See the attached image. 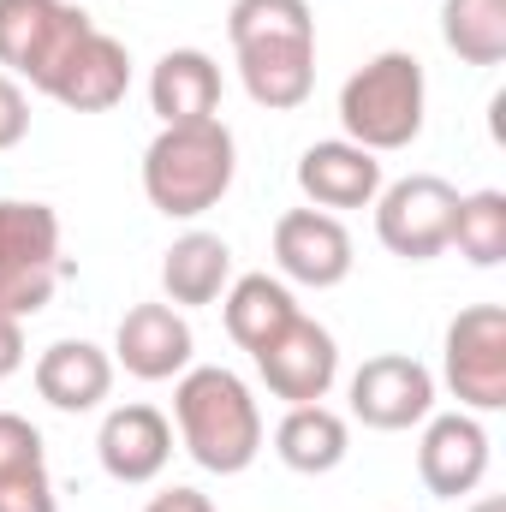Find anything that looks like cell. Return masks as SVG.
Segmentation results:
<instances>
[{"mask_svg":"<svg viewBox=\"0 0 506 512\" xmlns=\"http://www.w3.org/2000/svg\"><path fill=\"white\" fill-rule=\"evenodd\" d=\"M173 423L185 453L215 471V477H239L251 471L262 453V411L245 376H233L227 364H197L173 387Z\"/></svg>","mask_w":506,"mask_h":512,"instance_id":"6da1fadb","label":"cell"},{"mask_svg":"<svg viewBox=\"0 0 506 512\" xmlns=\"http://www.w3.org/2000/svg\"><path fill=\"white\" fill-rule=\"evenodd\" d=\"M239 173V143L221 120L197 126H161L155 143L143 149V197L167 221H197L209 215Z\"/></svg>","mask_w":506,"mask_h":512,"instance_id":"7a4b0ae2","label":"cell"},{"mask_svg":"<svg viewBox=\"0 0 506 512\" xmlns=\"http://www.w3.org/2000/svg\"><path fill=\"white\" fill-rule=\"evenodd\" d=\"M423 108H429V84H423V60L405 48H387L376 60H364L346 84H340V126L346 143L393 155L411 149L423 137Z\"/></svg>","mask_w":506,"mask_h":512,"instance_id":"3957f363","label":"cell"},{"mask_svg":"<svg viewBox=\"0 0 506 512\" xmlns=\"http://www.w3.org/2000/svg\"><path fill=\"white\" fill-rule=\"evenodd\" d=\"M60 274H66L60 215L48 203L6 197L0 203V310L18 316V322L36 316V310H48Z\"/></svg>","mask_w":506,"mask_h":512,"instance_id":"277c9868","label":"cell"},{"mask_svg":"<svg viewBox=\"0 0 506 512\" xmlns=\"http://www.w3.org/2000/svg\"><path fill=\"white\" fill-rule=\"evenodd\" d=\"M376 209V239L399 262H429V256L453 251V215H459V191L441 173H411L381 185Z\"/></svg>","mask_w":506,"mask_h":512,"instance_id":"5b68a950","label":"cell"},{"mask_svg":"<svg viewBox=\"0 0 506 512\" xmlns=\"http://www.w3.org/2000/svg\"><path fill=\"white\" fill-rule=\"evenodd\" d=\"M90 24L96 18L72 0H0V72L42 90Z\"/></svg>","mask_w":506,"mask_h":512,"instance_id":"8992f818","label":"cell"},{"mask_svg":"<svg viewBox=\"0 0 506 512\" xmlns=\"http://www.w3.org/2000/svg\"><path fill=\"white\" fill-rule=\"evenodd\" d=\"M441 376L465 411H501L506 405V310L471 304L447 322L441 340Z\"/></svg>","mask_w":506,"mask_h":512,"instance_id":"52a82bcc","label":"cell"},{"mask_svg":"<svg viewBox=\"0 0 506 512\" xmlns=\"http://www.w3.org/2000/svg\"><path fill=\"white\" fill-rule=\"evenodd\" d=\"M256 358V376L262 387L274 393V399H286V405H316V399H328V387L340 382V346H334V334L316 322V316H292Z\"/></svg>","mask_w":506,"mask_h":512,"instance_id":"ba28073f","label":"cell"},{"mask_svg":"<svg viewBox=\"0 0 506 512\" xmlns=\"http://www.w3.org/2000/svg\"><path fill=\"white\" fill-rule=\"evenodd\" d=\"M352 417L364 429H381V435L417 429L423 417H435V376L411 352L364 358L358 376H352Z\"/></svg>","mask_w":506,"mask_h":512,"instance_id":"9c48e42d","label":"cell"},{"mask_svg":"<svg viewBox=\"0 0 506 512\" xmlns=\"http://www.w3.org/2000/svg\"><path fill=\"white\" fill-rule=\"evenodd\" d=\"M352 233L340 215L328 209H286L274 221V268L280 280L292 286H310V292H328L352 274Z\"/></svg>","mask_w":506,"mask_h":512,"instance_id":"30bf717a","label":"cell"},{"mask_svg":"<svg viewBox=\"0 0 506 512\" xmlns=\"http://www.w3.org/2000/svg\"><path fill=\"white\" fill-rule=\"evenodd\" d=\"M131 90V54L120 36H108V30H84L72 48H66V60L48 72V84H42V96H54L60 108H72V114H108V108H120Z\"/></svg>","mask_w":506,"mask_h":512,"instance_id":"8fae6325","label":"cell"},{"mask_svg":"<svg viewBox=\"0 0 506 512\" xmlns=\"http://www.w3.org/2000/svg\"><path fill=\"white\" fill-rule=\"evenodd\" d=\"M417 477L435 501H459L477 495L489 477V429L471 411H441L423 417V441H417Z\"/></svg>","mask_w":506,"mask_h":512,"instance_id":"7c38bea8","label":"cell"},{"mask_svg":"<svg viewBox=\"0 0 506 512\" xmlns=\"http://www.w3.org/2000/svg\"><path fill=\"white\" fill-rule=\"evenodd\" d=\"M191 322L185 310L173 304H131L120 316V334H114V370H126L137 382H173L191 370Z\"/></svg>","mask_w":506,"mask_h":512,"instance_id":"4fadbf2b","label":"cell"},{"mask_svg":"<svg viewBox=\"0 0 506 512\" xmlns=\"http://www.w3.org/2000/svg\"><path fill=\"white\" fill-rule=\"evenodd\" d=\"M96 459H102V471H108L114 483L143 489V483H155V477L167 471V459H173V423H167L155 405H143V399L114 405V411L102 417Z\"/></svg>","mask_w":506,"mask_h":512,"instance_id":"5bb4252c","label":"cell"},{"mask_svg":"<svg viewBox=\"0 0 506 512\" xmlns=\"http://www.w3.org/2000/svg\"><path fill=\"white\" fill-rule=\"evenodd\" d=\"M298 191L310 197V209H370L381 197V155L346 143V137H328V143H310L298 155Z\"/></svg>","mask_w":506,"mask_h":512,"instance_id":"9a60e30c","label":"cell"},{"mask_svg":"<svg viewBox=\"0 0 506 512\" xmlns=\"http://www.w3.org/2000/svg\"><path fill=\"white\" fill-rule=\"evenodd\" d=\"M149 108L161 126H197L221 114V66L203 48H167L149 72Z\"/></svg>","mask_w":506,"mask_h":512,"instance_id":"2e32d148","label":"cell"},{"mask_svg":"<svg viewBox=\"0 0 506 512\" xmlns=\"http://www.w3.org/2000/svg\"><path fill=\"white\" fill-rule=\"evenodd\" d=\"M36 393L54 411H96L114 393V352H102L96 340H54L36 358Z\"/></svg>","mask_w":506,"mask_h":512,"instance_id":"e0dca14e","label":"cell"},{"mask_svg":"<svg viewBox=\"0 0 506 512\" xmlns=\"http://www.w3.org/2000/svg\"><path fill=\"white\" fill-rule=\"evenodd\" d=\"M239 78L245 96L268 114H292L310 102L316 90V42H262V48H239Z\"/></svg>","mask_w":506,"mask_h":512,"instance_id":"ac0fdd59","label":"cell"},{"mask_svg":"<svg viewBox=\"0 0 506 512\" xmlns=\"http://www.w3.org/2000/svg\"><path fill=\"white\" fill-rule=\"evenodd\" d=\"M274 453H280V465L286 471H298V477H328V471H340L346 465V453H352V429H346V417L334 411V405H286V417H280V429H274Z\"/></svg>","mask_w":506,"mask_h":512,"instance_id":"d6986e66","label":"cell"},{"mask_svg":"<svg viewBox=\"0 0 506 512\" xmlns=\"http://www.w3.org/2000/svg\"><path fill=\"white\" fill-rule=\"evenodd\" d=\"M227 286H233V245L221 233H185V239L167 245V256H161V292H167L173 310L215 304Z\"/></svg>","mask_w":506,"mask_h":512,"instance_id":"ffe728a7","label":"cell"},{"mask_svg":"<svg viewBox=\"0 0 506 512\" xmlns=\"http://www.w3.org/2000/svg\"><path fill=\"white\" fill-rule=\"evenodd\" d=\"M292 316H298V298L280 274H239L221 292V322H227L233 346H245V352H262Z\"/></svg>","mask_w":506,"mask_h":512,"instance_id":"44dd1931","label":"cell"},{"mask_svg":"<svg viewBox=\"0 0 506 512\" xmlns=\"http://www.w3.org/2000/svg\"><path fill=\"white\" fill-rule=\"evenodd\" d=\"M441 42L465 66L506 60V0H441Z\"/></svg>","mask_w":506,"mask_h":512,"instance_id":"7402d4cb","label":"cell"},{"mask_svg":"<svg viewBox=\"0 0 506 512\" xmlns=\"http://www.w3.org/2000/svg\"><path fill=\"white\" fill-rule=\"evenodd\" d=\"M227 42H233V54L239 48H262V42H316L310 0H233Z\"/></svg>","mask_w":506,"mask_h":512,"instance_id":"603a6c76","label":"cell"},{"mask_svg":"<svg viewBox=\"0 0 506 512\" xmlns=\"http://www.w3.org/2000/svg\"><path fill=\"white\" fill-rule=\"evenodd\" d=\"M453 245L471 268L506 262V191H471L453 215Z\"/></svg>","mask_w":506,"mask_h":512,"instance_id":"cb8c5ba5","label":"cell"},{"mask_svg":"<svg viewBox=\"0 0 506 512\" xmlns=\"http://www.w3.org/2000/svg\"><path fill=\"white\" fill-rule=\"evenodd\" d=\"M30 465H48V447H42V429L18 411H0V477L12 471H30Z\"/></svg>","mask_w":506,"mask_h":512,"instance_id":"d4e9b609","label":"cell"},{"mask_svg":"<svg viewBox=\"0 0 506 512\" xmlns=\"http://www.w3.org/2000/svg\"><path fill=\"white\" fill-rule=\"evenodd\" d=\"M0 512H60V495H54L48 465H30V471L0 477Z\"/></svg>","mask_w":506,"mask_h":512,"instance_id":"484cf974","label":"cell"},{"mask_svg":"<svg viewBox=\"0 0 506 512\" xmlns=\"http://www.w3.org/2000/svg\"><path fill=\"white\" fill-rule=\"evenodd\" d=\"M24 137H30V96L18 78L0 72V149H18Z\"/></svg>","mask_w":506,"mask_h":512,"instance_id":"4316f807","label":"cell"},{"mask_svg":"<svg viewBox=\"0 0 506 512\" xmlns=\"http://www.w3.org/2000/svg\"><path fill=\"white\" fill-rule=\"evenodd\" d=\"M24 370V322L0 310V382Z\"/></svg>","mask_w":506,"mask_h":512,"instance_id":"83f0119b","label":"cell"},{"mask_svg":"<svg viewBox=\"0 0 506 512\" xmlns=\"http://www.w3.org/2000/svg\"><path fill=\"white\" fill-rule=\"evenodd\" d=\"M143 512H215V501H209L203 489H185V483H173V489H161V495H155Z\"/></svg>","mask_w":506,"mask_h":512,"instance_id":"f1b7e54d","label":"cell"},{"mask_svg":"<svg viewBox=\"0 0 506 512\" xmlns=\"http://www.w3.org/2000/svg\"><path fill=\"white\" fill-rule=\"evenodd\" d=\"M465 512H506V501H501V495H483L477 507H465Z\"/></svg>","mask_w":506,"mask_h":512,"instance_id":"f546056e","label":"cell"}]
</instances>
